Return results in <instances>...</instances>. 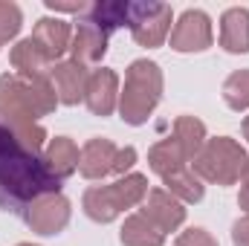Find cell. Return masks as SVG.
Segmentation results:
<instances>
[{
    "mask_svg": "<svg viewBox=\"0 0 249 246\" xmlns=\"http://www.w3.org/2000/svg\"><path fill=\"white\" fill-rule=\"evenodd\" d=\"M58 188L61 180L44 165V154L29 151L0 122V211H23L32 200Z\"/></svg>",
    "mask_w": 249,
    "mask_h": 246,
    "instance_id": "1",
    "label": "cell"
},
{
    "mask_svg": "<svg viewBox=\"0 0 249 246\" xmlns=\"http://www.w3.org/2000/svg\"><path fill=\"white\" fill-rule=\"evenodd\" d=\"M162 70L157 61L136 58L124 70V87L119 90V116L124 124H145L162 99Z\"/></svg>",
    "mask_w": 249,
    "mask_h": 246,
    "instance_id": "2",
    "label": "cell"
},
{
    "mask_svg": "<svg viewBox=\"0 0 249 246\" xmlns=\"http://www.w3.org/2000/svg\"><path fill=\"white\" fill-rule=\"evenodd\" d=\"M148 197L145 174H124L110 185H90L81 197V209L96 223H113L122 211L139 206Z\"/></svg>",
    "mask_w": 249,
    "mask_h": 246,
    "instance_id": "3",
    "label": "cell"
},
{
    "mask_svg": "<svg viewBox=\"0 0 249 246\" xmlns=\"http://www.w3.org/2000/svg\"><path fill=\"white\" fill-rule=\"evenodd\" d=\"M247 151L229 139V136H214L206 139L203 151L197 154V159L191 162V171L203 180V183L214 185H235L241 180V171L247 165Z\"/></svg>",
    "mask_w": 249,
    "mask_h": 246,
    "instance_id": "4",
    "label": "cell"
},
{
    "mask_svg": "<svg viewBox=\"0 0 249 246\" xmlns=\"http://www.w3.org/2000/svg\"><path fill=\"white\" fill-rule=\"evenodd\" d=\"M136 162V148H116L110 139L105 136H93L84 142L81 148V159H78V171L84 180H105L107 174L124 177Z\"/></svg>",
    "mask_w": 249,
    "mask_h": 246,
    "instance_id": "5",
    "label": "cell"
},
{
    "mask_svg": "<svg viewBox=\"0 0 249 246\" xmlns=\"http://www.w3.org/2000/svg\"><path fill=\"white\" fill-rule=\"evenodd\" d=\"M171 20H174V12L168 3H136V0H130L127 29L139 47H148V50L162 47L168 32H171Z\"/></svg>",
    "mask_w": 249,
    "mask_h": 246,
    "instance_id": "6",
    "label": "cell"
},
{
    "mask_svg": "<svg viewBox=\"0 0 249 246\" xmlns=\"http://www.w3.org/2000/svg\"><path fill=\"white\" fill-rule=\"evenodd\" d=\"M70 211H72V206H70V200L64 197L61 191L44 194V197L32 200L23 209V223L35 235H44V238L61 235L64 229H67V223H70Z\"/></svg>",
    "mask_w": 249,
    "mask_h": 246,
    "instance_id": "7",
    "label": "cell"
},
{
    "mask_svg": "<svg viewBox=\"0 0 249 246\" xmlns=\"http://www.w3.org/2000/svg\"><path fill=\"white\" fill-rule=\"evenodd\" d=\"M214 41L212 18L203 9H186L174 29H171V50L174 53H206Z\"/></svg>",
    "mask_w": 249,
    "mask_h": 246,
    "instance_id": "8",
    "label": "cell"
},
{
    "mask_svg": "<svg viewBox=\"0 0 249 246\" xmlns=\"http://www.w3.org/2000/svg\"><path fill=\"white\" fill-rule=\"evenodd\" d=\"M145 206L139 209L162 235L168 232H177L183 223H186V203H180L174 194H168L165 188H151L148 197L142 200Z\"/></svg>",
    "mask_w": 249,
    "mask_h": 246,
    "instance_id": "9",
    "label": "cell"
},
{
    "mask_svg": "<svg viewBox=\"0 0 249 246\" xmlns=\"http://www.w3.org/2000/svg\"><path fill=\"white\" fill-rule=\"evenodd\" d=\"M84 105L93 116H110L119 107V75L107 67H99L90 72L87 78V93H84Z\"/></svg>",
    "mask_w": 249,
    "mask_h": 246,
    "instance_id": "10",
    "label": "cell"
},
{
    "mask_svg": "<svg viewBox=\"0 0 249 246\" xmlns=\"http://www.w3.org/2000/svg\"><path fill=\"white\" fill-rule=\"evenodd\" d=\"M87 78H90V70L75 64L72 58L58 61L50 67V81L55 87V96H58V105L67 107H75L78 102H84V93H87Z\"/></svg>",
    "mask_w": 249,
    "mask_h": 246,
    "instance_id": "11",
    "label": "cell"
},
{
    "mask_svg": "<svg viewBox=\"0 0 249 246\" xmlns=\"http://www.w3.org/2000/svg\"><path fill=\"white\" fill-rule=\"evenodd\" d=\"M107 32H102L96 23L84 20L72 29V44H70V58L81 67H96L102 64L105 53H107Z\"/></svg>",
    "mask_w": 249,
    "mask_h": 246,
    "instance_id": "12",
    "label": "cell"
},
{
    "mask_svg": "<svg viewBox=\"0 0 249 246\" xmlns=\"http://www.w3.org/2000/svg\"><path fill=\"white\" fill-rule=\"evenodd\" d=\"M38 50L50 58V64H58L64 53H70V44H72V26L61 20V18H41L29 35Z\"/></svg>",
    "mask_w": 249,
    "mask_h": 246,
    "instance_id": "13",
    "label": "cell"
},
{
    "mask_svg": "<svg viewBox=\"0 0 249 246\" xmlns=\"http://www.w3.org/2000/svg\"><path fill=\"white\" fill-rule=\"evenodd\" d=\"M220 47L232 55L249 53V9L232 6L220 15Z\"/></svg>",
    "mask_w": 249,
    "mask_h": 246,
    "instance_id": "14",
    "label": "cell"
},
{
    "mask_svg": "<svg viewBox=\"0 0 249 246\" xmlns=\"http://www.w3.org/2000/svg\"><path fill=\"white\" fill-rule=\"evenodd\" d=\"M78 159H81V151H78V145H75L70 136H55V139H50L47 148H44V165H47L61 183L78 171Z\"/></svg>",
    "mask_w": 249,
    "mask_h": 246,
    "instance_id": "15",
    "label": "cell"
},
{
    "mask_svg": "<svg viewBox=\"0 0 249 246\" xmlns=\"http://www.w3.org/2000/svg\"><path fill=\"white\" fill-rule=\"evenodd\" d=\"M148 165H151V171H154L160 180H165V177H171V174L188 168L191 162L186 159V154L180 151L177 139L168 136V139H160L157 145H151V151H148Z\"/></svg>",
    "mask_w": 249,
    "mask_h": 246,
    "instance_id": "16",
    "label": "cell"
},
{
    "mask_svg": "<svg viewBox=\"0 0 249 246\" xmlns=\"http://www.w3.org/2000/svg\"><path fill=\"white\" fill-rule=\"evenodd\" d=\"M9 61L15 67V75H23V78H32V75H50V58L38 50V44L32 38H23L12 47V55Z\"/></svg>",
    "mask_w": 249,
    "mask_h": 246,
    "instance_id": "17",
    "label": "cell"
},
{
    "mask_svg": "<svg viewBox=\"0 0 249 246\" xmlns=\"http://www.w3.org/2000/svg\"><path fill=\"white\" fill-rule=\"evenodd\" d=\"M127 18H130V0H102L87 9V20L107 35L127 26Z\"/></svg>",
    "mask_w": 249,
    "mask_h": 246,
    "instance_id": "18",
    "label": "cell"
},
{
    "mask_svg": "<svg viewBox=\"0 0 249 246\" xmlns=\"http://www.w3.org/2000/svg\"><path fill=\"white\" fill-rule=\"evenodd\" d=\"M119 241H122V246H162L165 244V235L142 211H136V214H130L122 223Z\"/></svg>",
    "mask_w": 249,
    "mask_h": 246,
    "instance_id": "19",
    "label": "cell"
},
{
    "mask_svg": "<svg viewBox=\"0 0 249 246\" xmlns=\"http://www.w3.org/2000/svg\"><path fill=\"white\" fill-rule=\"evenodd\" d=\"M171 136L177 139V145H180V151L186 154L188 162H194L197 154H200L203 145H206V124L200 122L197 116H177Z\"/></svg>",
    "mask_w": 249,
    "mask_h": 246,
    "instance_id": "20",
    "label": "cell"
},
{
    "mask_svg": "<svg viewBox=\"0 0 249 246\" xmlns=\"http://www.w3.org/2000/svg\"><path fill=\"white\" fill-rule=\"evenodd\" d=\"M162 183H165V191L174 194L180 203H200L203 194H206V185L191 171V165L183 168V171H177V174H171V177H165Z\"/></svg>",
    "mask_w": 249,
    "mask_h": 246,
    "instance_id": "21",
    "label": "cell"
},
{
    "mask_svg": "<svg viewBox=\"0 0 249 246\" xmlns=\"http://www.w3.org/2000/svg\"><path fill=\"white\" fill-rule=\"evenodd\" d=\"M223 102L241 113L249 110V70H235L226 81H223Z\"/></svg>",
    "mask_w": 249,
    "mask_h": 246,
    "instance_id": "22",
    "label": "cell"
},
{
    "mask_svg": "<svg viewBox=\"0 0 249 246\" xmlns=\"http://www.w3.org/2000/svg\"><path fill=\"white\" fill-rule=\"evenodd\" d=\"M20 26H23L20 6L12 3V0H0V47L9 44V41H15L18 32H20Z\"/></svg>",
    "mask_w": 249,
    "mask_h": 246,
    "instance_id": "23",
    "label": "cell"
},
{
    "mask_svg": "<svg viewBox=\"0 0 249 246\" xmlns=\"http://www.w3.org/2000/svg\"><path fill=\"white\" fill-rule=\"evenodd\" d=\"M174 246H220L214 238H212V232H206V229H200V226H194V229H186Z\"/></svg>",
    "mask_w": 249,
    "mask_h": 246,
    "instance_id": "24",
    "label": "cell"
},
{
    "mask_svg": "<svg viewBox=\"0 0 249 246\" xmlns=\"http://www.w3.org/2000/svg\"><path fill=\"white\" fill-rule=\"evenodd\" d=\"M232 244L249 246V214H244L241 220H235V226H232Z\"/></svg>",
    "mask_w": 249,
    "mask_h": 246,
    "instance_id": "25",
    "label": "cell"
},
{
    "mask_svg": "<svg viewBox=\"0 0 249 246\" xmlns=\"http://www.w3.org/2000/svg\"><path fill=\"white\" fill-rule=\"evenodd\" d=\"M47 9H50V12H87L90 6H87L84 0H78V3H58V0H47Z\"/></svg>",
    "mask_w": 249,
    "mask_h": 246,
    "instance_id": "26",
    "label": "cell"
},
{
    "mask_svg": "<svg viewBox=\"0 0 249 246\" xmlns=\"http://www.w3.org/2000/svg\"><path fill=\"white\" fill-rule=\"evenodd\" d=\"M238 206L249 214V188H241V197H238Z\"/></svg>",
    "mask_w": 249,
    "mask_h": 246,
    "instance_id": "27",
    "label": "cell"
},
{
    "mask_svg": "<svg viewBox=\"0 0 249 246\" xmlns=\"http://www.w3.org/2000/svg\"><path fill=\"white\" fill-rule=\"evenodd\" d=\"M241 183H244V188H249V159L244 165V171H241Z\"/></svg>",
    "mask_w": 249,
    "mask_h": 246,
    "instance_id": "28",
    "label": "cell"
},
{
    "mask_svg": "<svg viewBox=\"0 0 249 246\" xmlns=\"http://www.w3.org/2000/svg\"><path fill=\"white\" fill-rule=\"evenodd\" d=\"M244 139H247V142H249V116H247V119H244Z\"/></svg>",
    "mask_w": 249,
    "mask_h": 246,
    "instance_id": "29",
    "label": "cell"
},
{
    "mask_svg": "<svg viewBox=\"0 0 249 246\" xmlns=\"http://www.w3.org/2000/svg\"><path fill=\"white\" fill-rule=\"evenodd\" d=\"M15 246H35V244H15Z\"/></svg>",
    "mask_w": 249,
    "mask_h": 246,
    "instance_id": "30",
    "label": "cell"
}]
</instances>
